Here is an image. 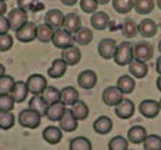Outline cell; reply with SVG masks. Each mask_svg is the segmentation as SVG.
Masks as SVG:
<instances>
[{
    "mask_svg": "<svg viewBox=\"0 0 161 150\" xmlns=\"http://www.w3.org/2000/svg\"><path fill=\"white\" fill-rule=\"evenodd\" d=\"M41 117L42 116L40 115V113H37L36 111H33V109H30V108H26V109H23V111L19 112L18 121L22 127L34 130L41 124Z\"/></svg>",
    "mask_w": 161,
    "mask_h": 150,
    "instance_id": "cell-1",
    "label": "cell"
},
{
    "mask_svg": "<svg viewBox=\"0 0 161 150\" xmlns=\"http://www.w3.org/2000/svg\"><path fill=\"white\" fill-rule=\"evenodd\" d=\"M132 58V45L130 42H120L114 56V60L118 66H128Z\"/></svg>",
    "mask_w": 161,
    "mask_h": 150,
    "instance_id": "cell-2",
    "label": "cell"
},
{
    "mask_svg": "<svg viewBox=\"0 0 161 150\" xmlns=\"http://www.w3.org/2000/svg\"><path fill=\"white\" fill-rule=\"evenodd\" d=\"M132 58L135 60H141V62H149L153 58V45L150 42H136L132 45Z\"/></svg>",
    "mask_w": 161,
    "mask_h": 150,
    "instance_id": "cell-3",
    "label": "cell"
},
{
    "mask_svg": "<svg viewBox=\"0 0 161 150\" xmlns=\"http://www.w3.org/2000/svg\"><path fill=\"white\" fill-rule=\"evenodd\" d=\"M26 85H27V89H29V93H31V94H34V96H38V94H42V92L45 90V87L48 86V82L44 75L33 74L27 78Z\"/></svg>",
    "mask_w": 161,
    "mask_h": 150,
    "instance_id": "cell-4",
    "label": "cell"
},
{
    "mask_svg": "<svg viewBox=\"0 0 161 150\" xmlns=\"http://www.w3.org/2000/svg\"><path fill=\"white\" fill-rule=\"evenodd\" d=\"M37 33V25L34 22H26L18 30H15V37L21 42H30L36 38Z\"/></svg>",
    "mask_w": 161,
    "mask_h": 150,
    "instance_id": "cell-5",
    "label": "cell"
},
{
    "mask_svg": "<svg viewBox=\"0 0 161 150\" xmlns=\"http://www.w3.org/2000/svg\"><path fill=\"white\" fill-rule=\"evenodd\" d=\"M52 42L56 48L59 49H66V48L71 47L74 44V37L71 33H68L64 29H56L53 31V37H52Z\"/></svg>",
    "mask_w": 161,
    "mask_h": 150,
    "instance_id": "cell-6",
    "label": "cell"
},
{
    "mask_svg": "<svg viewBox=\"0 0 161 150\" xmlns=\"http://www.w3.org/2000/svg\"><path fill=\"white\" fill-rule=\"evenodd\" d=\"M116 49H118V44L112 38H104L98 42V55L105 60L114 59Z\"/></svg>",
    "mask_w": 161,
    "mask_h": 150,
    "instance_id": "cell-7",
    "label": "cell"
},
{
    "mask_svg": "<svg viewBox=\"0 0 161 150\" xmlns=\"http://www.w3.org/2000/svg\"><path fill=\"white\" fill-rule=\"evenodd\" d=\"M124 94L116 86H109L103 92V103L108 107H116L122 101Z\"/></svg>",
    "mask_w": 161,
    "mask_h": 150,
    "instance_id": "cell-8",
    "label": "cell"
},
{
    "mask_svg": "<svg viewBox=\"0 0 161 150\" xmlns=\"http://www.w3.org/2000/svg\"><path fill=\"white\" fill-rule=\"evenodd\" d=\"M160 104L156 100H143L139 104V112L141 115L146 119H153L160 113Z\"/></svg>",
    "mask_w": 161,
    "mask_h": 150,
    "instance_id": "cell-9",
    "label": "cell"
},
{
    "mask_svg": "<svg viewBox=\"0 0 161 150\" xmlns=\"http://www.w3.org/2000/svg\"><path fill=\"white\" fill-rule=\"evenodd\" d=\"M135 112V105L131 100L123 98L120 103L115 107V113L120 119H130Z\"/></svg>",
    "mask_w": 161,
    "mask_h": 150,
    "instance_id": "cell-10",
    "label": "cell"
},
{
    "mask_svg": "<svg viewBox=\"0 0 161 150\" xmlns=\"http://www.w3.org/2000/svg\"><path fill=\"white\" fill-rule=\"evenodd\" d=\"M7 18H8V21H10L11 29L18 30L22 25H25L27 22V13L21 10V8H14V10L10 11V14Z\"/></svg>",
    "mask_w": 161,
    "mask_h": 150,
    "instance_id": "cell-11",
    "label": "cell"
},
{
    "mask_svg": "<svg viewBox=\"0 0 161 150\" xmlns=\"http://www.w3.org/2000/svg\"><path fill=\"white\" fill-rule=\"evenodd\" d=\"M97 83V75L92 70H85L78 75V85L85 90H90L93 89Z\"/></svg>",
    "mask_w": 161,
    "mask_h": 150,
    "instance_id": "cell-12",
    "label": "cell"
},
{
    "mask_svg": "<svg viewBox=\"0 0 161 150\" xmlns=\"http://www.w3.org/2000/svg\"><path fill=\"white\" fill-rule=\"evenodd\" d=\"M62 59L64 60V63H66L67 66H75V64H78L80 62V59H82V53H80L79 48L71 45V47L66 48V49H63Z\"/></svg>",
    "mask_w": 161,
    "mask_h": 150,
    "instance_id": "cell-13",
    "label": "cell"
},
{
    "mask_svg": "<svg viewBox=\"0 0 161 150\" xmlns=\"http://www.w3.org/2000/svg\"><path fill=\"white\" fill-rule=\"evenodd\" d=\"M157 30H158V26H157V23L153 21V19H147V18L142 19L141 23L138 25V33L145 38L154 37Z\"/></svg>",
    "mask_w": 161,
    "mask_h": 150,
    "instance_id": "cell-14",
    "label": "cell"
},
{
    "mask_svg": "<svg viewBox=\"0 0 161 150\" xmlns=\"http://www.w3.org/2000/svg\"><path fill=\"white\" fill-rule=\"evenodd\" d=\"M109 15L104 11H96L94 14H92L90 18V23L92 27L96 30H105L109 26Z\"/></svg>",
    "mask_w": 161,
    "mask_h": 150,
    "instance_id": "cell-15",
    "label": "cell"
},
{
    "mask_svg": "<svg viewBox=\"0 0 161 150\" xmlns=\"http://www.w3.org/2000/svg\"><path fill=\"white\" fill-rule=\"evenodd\" d=\"M45 23L49 25L53 29H62L63 23H64V14L62 13L60 10H49L48 13L45 14Z\"/></svg>",
    "mask_w": 161,
    "mask_h": 150,
    "instance_id": "cell-16",
    "label": "cell"
},
{
    "mask_svg": "<svg viewBox=\"0 0 161 150\" xmlns=\"http://www.w3.org/2000/svg\"><path fill=\"white\" fill-rule=\"evenodd\" d=\"M128 71H130V74L134 76V78L142 79V78H145V76L147 75L149 67H147V64L145 63V62H141V60L132 59L131 63L128 64Z\"/></svg>",
    "mask_w": 161,
    "mask_h": 150,
    "instance_id": "cell-17",
    "label": "cell"
},
{
    "mask_svg": "<svg viewBox=\"0 0 161 150\" xmlns=\"http://www.w3.org/2000/svg\"><path fill=\"white\" fill-rule=\"evenodd\" d=\"M59 121H60V128H62V131H66V132H72L78 127V120L74 117L71 109H66L64 115L62 116V119Z\"/></svg>",
    "mask_w": 161,
    "mask_h": 150,
    "instance_id": "cell-18",
    "label": "cell"
},
{
    "mask_svg": "<svg viewBox=\"0 0 161 150\" xmlns=\"http://www.w3.org/2000/svg\"><path fill=\"white\" fill-rule=\"evenodd\" d=\"M66 109H67L66 108V104H63L62 101H58V103H55V104L48 105V109H47L45 116L51 121H59L60 119H62V116L64 115Z\"/></svg>",
    "mask_w": 161,
    "mask_h": 150,
    "instance_id": "cell-19",
    "label": "cell"
},
{
    "mask_svg": "<svg viewBox=\"0 0 161 150\" xmlns=\"http://www.w3.org/2000/svg\"><path fill=\"white\" fill-rule=\"evenodd\" d=\"M146 136H147L146 128H143L142 125H132L127 132V139L130 141L131 143H135V145L143 143Z\"/></svg>",
    "mask_w": 161,
    "mask_h": 150,
    "instance_id": "cell-20",
    "label": "cell"
},
{
    "mask_svg": "<svg viewBox=\"0 0 161 150\" xmlns=\"http://www.w3.org/2000/svg\"><path fill=\"white\" fill-rule=\"evenodd\" d=\"M13 96V98L15 100V103H23L26 100L27 94H29V89H27L26 82L23 81H17L13 86V90L10 93Z\"/></svg>",
    "mask_w": 161,
    "mask_h": 150,
    "instance_id": "cell-21",
    "label": "cell"
},
{
    "mask_svg": "<svg viewBox=\"0 0 161 150\" xmlns=\"http://www.w3.org/2000/svg\"><path fill=\"white\" fill-rule=\"evenodd\" d=\"M112 127H114V123H112V120L108 116H100L93 123V130L97 134H101V135L109 134Z\"/></svg>",
    "mask_w": 161,
    "mask_h": 150,
    "instance_id": "cell-22",
    "label": "cell"
},
{
    "mask_svg": "<svg viewBox=\"0 0 161 150\" xmlns=\"http://www.w3.org/2000/svg\"><path fill=\"white\" fill-rule=\"evenodd\" d=\"M42 138L49 145H58L62 141V128L55 127V125H49V127H47L42 131Z\"/></svg>",
    "mask_w": 161,
    "mask_h": 150,
    "instance_id": "cell-23",
    "label": "cell"
},
{
    "mask_svg": "<svg viewBox=\"0 0 161 150\" xmlns=\"http://www.w3.org/2000/svg\"><path fill=\"white\" fill-rule=\"evenodd\" d=\"M64 30H67L68 33H75L78 31V29H80V18L76 13H68L67 15H64Z\"/></svg>",
    "mask_w": 161,
    "mask_h": 150,
    "instance_id": "cell-24",
    "label": "cell"
},
{
    "mask_svg": "<svg viewBox=\"0 0 161 150\" xmlns=\"http://www.w3.org/2000/svg\"><path fill=\"white\" fill-rule=\"evenodd\" d=\"M79 100V93L75 87L66 86L60 90V101L66 105H74Z\"/></svg>",
    "mask_w": 161,
    "mask_h": 150,
    "instance_id": "cell-25",
    "label": "cell"
},
{
    "mask_svg": "<svg viewBox=\"0 0 161 150\" xmlns=\"http://www.w3.org/2000/svg\"><path fill=\"white\" fill-rule=\"evenodd\" d=\"M116 87L119 89L123 94H130L135 89V79L130 75H122L116 82Z\"/></svg>",
    "mask_w": 161,
    "mask_h": 150,
    "instance_id": "cell-26",
    "label": "cell"
},
{
    "mask_svg": "<svg viewBox=\"0 0 161 150\" xmlns=\"http://www.w3.org/2000/svg\"><path fill=\"white\" fill-rule=\"evenodd\" d=\"M67 70V64L64 63L63 59H55L53 62H52V66L49 67V70H48V75L51 76V78H62L64 75V72Z\"/></svg>",
    "mask_w": 161,
    "mask_h": 150,
    "instance_id": "cell-27",
    "label": "cell"
},
{
    "mask_svg": "<svg viewBox=\"0 0 161 150\" xmlns=\"http://www.w3.org/2000/svg\"><path fill=\"white\" fill-rule=\"evenodd\" d=\"M72 37H74V41L79 45H87L93 40V31L89 27H80L78 31H75Z\"/></svg>",
    "mask_w": 161,
    "mask_h": 150,
    "instance_id": "cell-28",
    "label": "cell"
},
{
    "mask_svg": "<svg viewBox=\"0 0 161 150\" xmlns=\"http://www.w3.org/2000/svg\"><path fill=\"white\" fill-rule=\"evenodd\" d=\"M53 31H55L53 27H51L49 25H47V23L37 25L36 38L41 42H49V41H52V37H53Z\"/></svg>",
    "mask_w": 161,
    "mask_h": 150,
    "instance_id": "cell-29",
    "label": "cell"
},
{
    "mask_svg": "<svg viewBox=\"0 0 161 150\" xmlns=\"http://www.w3.org/2000/svg\"><path fill=\"white\" fill-rule=\"evenodd\" d=\"M71 112L76 120H86L87 116H89V108L87 105L83 103V101L78 100L74 105H71Z\"/></svg>",
    "mask_w": 161,
    "mask_h": 150,
    "instance_id": "cell-30",
    "label": "cell"
},
{
    "mask_svg": "<svg viewBox=\"0 0 161 150\" xmlns=\"http://www.w3.org/2000/svg\"><path fill=\"white\" fill-rule=\"evenodd\" d=\"M29 108L36 111L37 113H40L41 116H45L47 113V109H48V104L45 103V100L42 98V96H34L31 97L30 101H29Z\"/></svg>",
    "mask_w": 161,
    "mask_h": 150,
    "instance_id": "cell-31",
    "label": "cell"
},
{
    "mask_svg": "<svg viewBox=\"0 0 161 150\" xmlns=\"http://www.w3.org/2000/svg\"><path fill=\"white\" fill-rule=\"evenodd\" d=\"M122 33L126 38H134L136 34H138V25L134 19L128 18L123 22L122 25Z\"/></svg>",
    "mask_w": 161,
    "mask_h": 150,
    "instance_id": "cell-32",
    "label": "cell"
},
{
    "mask_svg": "<svg viewBox=\"0 0 161 150\" xmlns=\"http://www.w3.org/2000/svg\"><path fill=\"white\" fill-rule=\"evenodd\" d=\"M154 8V0H134V10L141 15L150 14Z\"/></svg>",
    "mask_w": 161,
    "mask_h": 150,
    "instance_id": "cell-33",
    "label": "cell"
},
{
    "mask_svg": "<svg viewBox=\"0 0 161 150\" xmlns=\"http://www.w3.org/2000/svg\"><path fill=\"white\" fill-rule=\"evenodd\" d=\"M112 7L119 14H128L134 8V0H112Z\"/></svg>",
    "mask_w": 161,
    "mask_h": 150,
    "instance_id": "cell-34",
    "label": "cell"
},
{
    "mask_svg": "<svg viewBox=\"0 0 161 150\" xmlns=\"http://www.w3.org/2000/svg\"><path fill=\"white\" fill-rule=\"evenodd\" d=\"M41 96H42V98L45 100V103L48 105L55 104V103H58V101H60V90L59 89H56L55 86H47Z\"/></svg>",
    "mask_w": 161,
    "mask_h": 150,
    "instance_id": "cell-35",
    "label": "cell"
},
{
    "mask_svg": "<svg viewBox=\"0 0 161 150\" xmlns=\"http://www.w3.org/2000/svg\"><path fill=\"white\" fill-rule=\"evenodd\" d=\"M70 150H92V142L85 136H76L70 141Z\"/></svg>",
    "mask_w": 161,
    "mask_h": 150,
    "instance_id": "cell-36",
    "label": "cell"
},
{
    "mask_svg": "<svg viewBox=\"0 0 161 150\" xmlns=\"http://www.w3.org/2000/svg\"><path fill=\"white\" fill-rule=\"evenodd\" d=\"M109 150H128V139L122 135H116L108 143Z\"/></svg>",
    "mask_w": 161,
    "mask_h": 150,
    "instance_id": "cell-37",
    "label": "cell"
},
{
    "mask_svg": "<svg viewBox=\"0 0 161 150\" xmlns=\"http://www.w3.org/2000/svg\"><path fill=\"white\" fill-rule=\"evenodd\" d=\"M143 149L145 150H161V136L152 134L147 135L143 141Z\"/></svg>",
    "mask_w": 161,
    "mask_h": 150,
    "instance_id": "cell-38",
    "label": "cell"
},
{
    "mask_svg": "<svg viewBox=\"0 0 161 150\" xmlns=\"http://www.w3.org/2000/svg\"><path fill=\"white\" fill-rule=\"evenodd\" d=\"M14 124H15V116L13 115V112H6V111L0 112V128L10 130L13 128Z\"/></svg>",
    "mask_w": 161,
    "mask_h": 150,
    "instance_id": "cell-39",
    "label": "cell"
},
{
    "mask_svg": "<svg viewBox=\"0 0 161 150\" xmlns=\"http://www.w3.org/2000/svg\"><path fill=\"white\" fill-rule=\"evenodd\" d=\"M15 81L13 76L10 75H3L0 78V94H10L11 90H13Z\"/></svg>",
    "mask_w": 161,
    "mask_h": 150,
    "instance_id": "cell-40",
    "label": "cell"
},
{
    "mask_svg": "<svg viewBox=\"0 0 161 150\" xmlns=\"http://www.w3.org/2000/svg\"><path fill=\"white\" fill-rule=\"evenodd\" d=\"M15 107V100L11 94H0V112H11Z\"/></svg>",
    "mask_w": 161,
    "mask_h": 150,
    "instance_id": "cell-41",
    "label": "cell"
},
{
    "mask_svg": "<svg viewBox=\"0 0 161 150\" xmlns=\"http://www.w3.org/2000/svg\"><path fill=\"white\" fill-rule=\"evenodd\" d=\"M80 6V10L86 14H94L97 11V7H98V3L97 0H80L79 3Z\"/></svg>",
    "mask_w": 161,
    "mask_h": 150,
    "instance_id": "cell-42",
    "label": "cell"
},
{
    "mask_svg": "<svg viewBox=\"0 0 161 150\" xmlns=\"http://www.w3.org/2000/svg\"><path fill=\"white\" fill-rule=\"evenodd\" d=\"M14 38L13 36L6 33V34H0V52H7L13 48Z\"/></svg>",
    "mask_w": 161,
    "mask_h": 150,
    "instance_id": "cell-43",
    "label": "cell"
},
{
    "mask_svg": "<svg viewBox=\"0 0 161 150\" xmlns=\"http://www.w3.org/2000/svg\"><path fill=\"white\" fill-rule=\"evenodd\" d=\"M36 2H38V0H17V4H18V8L27 13V10H31V7H33Z\"/></svg>",
    "mask_w": 161,
    "mask_h": 150,
    "instance_id": "cell-44",
    "label": "cell"
},
{
    "mask_svg": "<svg viewBox=\"0 0 161 150\" xmlns=\"http://www.w3.org/2000/svg\"><path fill=\"white\" fill-rule=\"evenodd\" d=\"M11 29L8 18H6L4 15H0V34H6L8 33V30Z\"/></svg>",
    "mask_w": 161,
    "mask_h": 150,
    "instance_id": "cell-45",
    "label": "cell"
},
{
    "mask_svg": "<svg viewBox=\"0 0 161 150\" xmlns=\"http://www.w3.org/2000/svg\"><path fill=\"white\" fill-rule=\"evenodd\" d=\"M44 8V4L42 3H38V2H36L33 7H31V11H34V13H37V11H41Z\"/></svg>",
    "mask_w": 161,
    "mask_h": 150,
    "instance_id": "cell-46",
    "label": "cell"
},
{
    "mask_svg": "<svg viewBox=\"0 0 161 150\" xmlns=\"http://www.w3.org/2000/svg\"><path fill=\"white\" fill-rule=\"evenodd\" d=\"M7 11V4L4 0H0V15H4V13Z\"/></svg>",
    "mask_w": 161,
    "mask_h": 150,
    "instance_id": "cell-47",
    "label": "cell"
},
{
    "mask_svg": "<svg viewBox=\"0 0 161 150\" xmlns=\"http://www.w3.org/2000/svg\"><path fill=\"white\" fill-rule=\"evenodd\" d=\"M156 71H157L158 75H161V56L157 59V62H156Z\"/></svg>",
    "mask_w": 161,
    "mask_h": 150,
    "instance_id": "cell-48",
    "label": "cell"
},
{
    "mask_svg": "<svg viewBox=\"0 0 161 150\" xmlns=\"http://www.w3.org/2000/svg\"><path fill=\"white\" fill-rule=\"evenodd\" d=\"M60 2H62L64 6H74L78 0H60Z\"/></svg>",
    "mask_w": 161,
    "mask_h": 150,
    "instance_id": "cell-49",
    "label": "cell"
},
{
    "mask_svg": "<svg viewBox=\"0 0 161 150\" xmlns=\"http://www.w3.org/2000/svg\"><path fill=\"white\" fill-rule=\"evenodd\" d=\"M3 75H6V67L3 66V64H0V78H2Z\"/></svg>",
    "mask_w": 161,
    "mask_h": 150,
    "instance_id": "cell-50",
    "label": "cell"
},
{
    "mask_svg": "<svg viewBox=\"0 0 161 150\" xmlns=\"http://www.w3.org/2000/svg\"><path fill=\"white\" fill-rule=\"evenodd\" d=\"M157 89L161 92V75H158V78H157Z\"/></svg>",
    "mask_w": 161,
    "mask_h": 150,
    "instance_id": "cell-51",
    "label": "cell"
},
{
    "mask_svg": "<svg viewBox=\"0 0 161 150\" xmlns=\"http://www.w3.org/2000/svg\"><path fill=\"white\" fill-rule=\"evenodd\" d=\"M111 2V0H97V3H98V4H108V3H109Z\"/></svg>",
    "mask_w": 161,
    "mask_h": 150,
    "instance_id": "cell-52",
    "label": "cell"
},
{
    "mask_svg": "<svg viewBox=\"0 0 161 150\" xmlns=\"http://www.w3.org/2000/svg\"><path fill=\"white\" fill-rule=\"evenodd\" d=\"M157 7L161 10V0H157Z\"/></svg>",
    "mask_w": 161,
    "mask_h": 150,
    "instance_id": "cell-53",
    "label": "cell"
},
{
    "mask_svg": "<svg viewBox=\"0 0 161 150\" xmlns=\"http://www.w3.org/2000/svg\"><path fill=\"white\" fill-rule=\"evenodd\" d=\"M158 52L161 53V40H160V42H158Z\"/></svg>",
    "mask_w": 161,
    "mask_h": 150,
    "instance_id": "cell-54",
    "label": "cell"
},
{
    "mask_svg": "<svg viewBox=\"0 0 161 150\" xmlns=\"http://www.w3.org/2000/svg\"><path fill=\"white\" fill-rule=\"evenodd\" d=\"M158 104H160V109H161V98H160V101H158Z\"/></svg>",
    "mask_w": 161,
    "mask_h": 150,
    "instance_id": "cell-55",
    "label": "cell"
},
{
    "mask_svg": "<svg viewBox=\"0 0 161 150\" xmlns=\"http://www.w3.org/2000/svg\"><path fill=\"white\" fill-rule=\"evenodd\" d=\"M4 2H6V0H4Z\"/></svg>",
    "mask_w": 161,
    "mask_h": 150,
    "instance_id": "cell-56",
    "label": "cell"
}]
</instances>
